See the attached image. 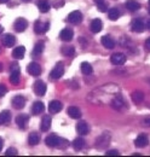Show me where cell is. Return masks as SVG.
Returning <instances> with one entry per match:
<instances>
[{
    "label": "cell",
    "instance_id": "obj_48",
    "mask_svg": "<svg viewBox=\"0 0 150 157\" xmlns=\"http://www.w3.org/2000/svg\"><path fill=\"white\" fill-rule=\"evenodd\" d=\"M1 70H2V64L0 63V71H1Z\"/></svg>",
    "mask_w": 150,
    "mask_h": 157
},
{
    "label": "cell",
    "instance_id": "obj_26",
    "mask_svg": "<svg viewBox=\"0 0 150 157\" xmlns=\"http://www.w3.org/2000/svg\"><path fill=\"white\" fill-rule=\"evenodd\" d=\"M11 121V114L9 110H4L0 113V124H7Z\"/></svg>",
    "mask_w": 150,
    "mask_h": 157
},
{
    "label": "cell",
    "instance_id": "obj_10",
    "mask_svg": "<svg viewBox=\"0 0 150 157\" xmlns=\"http://www.w3.org/2000/svg\"><path fill=\"white\" fill-rule=\"evenodd\" d=\"M148 144H149V138L147 137L145 134H139L138 137L136 138V140H134L136 147H139V149L148 146Z\"/></svg>",
    "mask_w": 150,
    "mask_h": 157
},
{
    "label": "cell",
    "instance_id": "obj_24",
    "mask_svg": "<svg viewBox=\"0 0 150 157\" xmlns=\"http://www.w3.org/2000/svg\"><path fill=\"white\" fill-rule=\"evenodd\" d=\"M67 113H68L69 117L75 118V120L81 117V111H80V109L76 108V106H69L68 110H67Z\"/></svg>",
    "mask_w": 150,
    "mask_h": 157
},
{
    "label": "cell",
    "instance_id": "obj_37",
    "mask_svg": "<svg viewBox=\"0 0 150 157\" xmlns=\"http://www.w3.org/2000/svg\"><path fill=\"white\" fill-rule=\"evenodd\" d=\"M17 150L15 149V147H9L7 150H6V152H5V156H17Z\"/></svg>",
    "mask_w": 150,
    "mask_h": 157
},
{
    "label": "cell",
    "instance_id": "obj_4",
    "mask_svg": "<svg viewBox=\"0 0 150 157\" xmlns=\"http://www.w3.org/2000/svg\"><path fill=\"white\" fill-rule=\"evenodd\" d=\"M34 92H35V94L39 96V97H42V96H45V93H46V90H47V87H46V83L44 82V81H41V80H38L34 82Z\"/></svg>",
    "mask_w": 150,
    "mask_h": 157
},
{
    "label": "cell",
    "instance_id": "obj_30",
    "mask_svg": "<svg viewBox=\"0 0 150 157\" xmlns=\"http://www.w3.org/2000/svg\"><path fill=\"white\" fill-rule=\"evenodd\" d=\"M44 48H45V44L42 41H39V42L35 44V46L33 48V55L34 56H40L44 52Z\"/></svg>",
    "mask_w": 150,
    "mask_h": 157
},
{
    "label": "cell",
    "instance_id": "obj_5",
    "mask_svg": "<svg viewBox=\"0 0 150 157\" xmlns=\"http://www.w3.org/2000/svg\"><path fill=\"white\" fill-rule=\"evenodd\" d=\"M68 22L72 24H80L82 22V13L80 11H73L68 15Z\"/></svg>",
    "mask_w": 150,
    "mask_h": 157
},
{
    "label": "cell",
    "instance_id": "obj_43",
    "mask_svg": "<svg viewBox=\"0 0 150 157\" xmlns=\"http://www.w3.org/2000/svg\"><path fill=\"white\" fill-rule=\"evenodd\" d=\"M2 146H4V140H2V138H0V151L2 150Z\"/></svg>",
    "mask_w": 150,
    "mask_h": 157
},
{
    "label": "cell",
    "instance_id": "obj_16",
    "mask_svg": "<svg viewBox=\"0 0 150 157\" xmlns=\"http://www.w3.org/2000/svg\"><path fill=\"white\" fill-rule=\"evenodd\" d=\"M51 123H52V120L50 115H45L42 120H41V123H40V129L42 132H47L50 128H51Z\"/></svg>",
    "mask_w": 150,
    "mask_h": 157
},
{
    "label": "cell",
    "instance_id": "obj_46",
    "mask_svg": "<svg viewBox=\"0 0 150 157\" xmlns=\"http://www.w3.org/2000/svg\"><path fill=\"white\" fill-rule=\"evenodd\" d=\"M147 27H148V29L150 30V20L148 21V23H147Z\"/></svg>",
    "mask_w": 150,
    "mask_h": 157
},
{
    "label": "cell",
    "instance_id": "obj_1",
    "mask_svg": "<svg viewBox=\"0 0 150 157\" xmlns=\"http://www.w3.org/2000/svg\"><path fill=\"white\" fill-rule=\"evenodd\" d=\"M110 140H112L110 133L109 132H104V133H102L99 137L97 138V140H96V147L97 149H105V147L109 146Z\"/></svg>",
    "mask_w": 150,
    "mask_h": 157
},
{
    "label": "cell",
    "instance_id": "obj_22",
    "mask_svg": "<svg viewBox=\"0 0 150 157\" xmlns=\"http://www.w3.org/2000/svg\"><path fill=\"white\" fill-rule=\"evenodd\" d=\"M112 106L116 110H122V108L125 106V101H124V99L121 98V96H116L115 98L112 99Z\"/></svg>",
    "mask_w": 150,
    "mask_h": 157
},
{
    "label": "cell",
    "instance_id": "obj_31",
    "mask_svg": "<svg viewBox=\"0 0 150 157\" xmlns=\"http://www.w3.org/2000/svg\"><path fill=\"white\" fill-rule=\"evenodd\" d=\"M39 141H40V137H39V134L35 133V132H32V133L29 134V137H28V143H29V145H32V146L38 145V144H39Z\"/></svg>",
    "mask_w": 150,
    "mask_h": 157
},
{
    "label": "cell",
    "instance_id": "obj_25",
    "mask_svg": "<svg viewBox=\"0 0 150 157\" xmlns=\"http://www.w3.org/2000/svg\"><path fill=\"white\" fill-rule=\"evenodd\" d=\"M26 53V47L24 46H18L12 51V57L15 59H22Z\"/></svg>",
    "mask_w": 150,
    "mask_h": 157
},
{
    "label": "cell",
    "instance_id": "obj_28",
    "mask_svg": "<svg viewBox=\"0 0 150 157\" xmlns=\"http://www.w3.org/2000/svg\"><path fill=\"white\" fill-rule=\"evenodd\" d=\"M126 7H127V10L134 12V11H138L140 9V4L137 2L136 0H127L126 1Z\"/></svg>",
    "mask_w": 150,
    "mask_h": 157
},
{
    "label": "cell",
    "instance_id": "obj_19",
    "mask_svg": "<svg viewBox=\"0 0 150 157\" xmlns=\"http://www.w3.org/2000/svg\"><path fill=\"white\" fill-rule=\"evenodd\" d=\"M102 28H103V23H102V21L98 20V18H96L91 22V24H90V30L92 32V33H99L101 30H102Z\"/></svg>",
    "mask_w": 150,
    "mask_h": 157
},
{
    "label": "cell",
    "instance_id": "obj_3",
    "mask_svg": "<svg viewBox=\"0 0 150 157\" xmlns=\"http://www.w3.org/2000/svg\"><path fill=\"white\" fill-rule=\"evenodd\" d=\"M50 29V23L49 22H41V21H37L35 24H34V32L41 35V34H45L47 30Z\"/></svg>",
    "mask_w": 150,
    "mask_h": 157
},
{
    "label": "cell",
    "instance_id": "obj_47",
    "mask_svg": "<svg viewBox=\"0 0 150 157\" xmlns=\"http://www.w3.org/2000/svg\"><path fill=\"white\" fill-rule=\"evenodd\" d=\"M23 2H29V1H32V0H22Z\"/></svg>",
    "mask_w": 150,
    "mask_h": 157
},
{
    "label": "cell",
    "instance_id": "obj_42",
    "mask_svg": "<svg viewBox=\"0 0 150 157\" xmlns=\"http://www.w3.org/2000/svg\"><path fill=\"white\" fill-rule=\"evenodd\" d=\"M142 124H143V126H145V127H150V118H145V120H143Z\"/></svg>",
    "mask_w": 150,
    "mask_h": 157
},
{
    "label": "cell",
    "instance_id": "obj_13",
    "mask_svg": "<svg viewBox=\"0 0 150 157\" xmlns=\"http://www.w3.org/2000/svg\"><path fill=\"white\" fill-rule=\"evenodd\" d=\"M16 42V38L12 35V34H4L2 38H1V44L5 46V47H12Z\"/></svg>",
    "mask_w": 150,
    "mask_h": 157
},
{
    "label": "cell",
    "instance_id": "obj_20",
    "mask_svg": "<svg viewBox=\"0 0 150 157\" xmlns=\"http://www.w3.org/2000/svg\"><path fill=\"white\" fill-rule=\"evenodd\" d=\"M28 121H29V117L27 116V115H18L17 117H16V123H17V126H18L19 128H22V129H24V128H27V126H28Z\"/></svg>",
    "mask_w": 150,
    "mask_h": 157
},
{
    "label": "cell",
    "instance_id": "obj_35",
    "mask_svg": "<svg viewBox=\"0 0 150 157\" xmlns=\"http://www.w3.org/2000/svg\"><path fill=\"white\" fill-rule=\"evenodd\" d=\"M10 81L14 85H17L19 82V70H14L10 74Z\"/></svg>",
    "mask_w": 150,
    "mask_h": 157
},
{
    "label": "cell",
    "instance_id": "obj_14",
    "mask_svg": "<svg viewBox=\"0 0 150 157\" xmlns=\"http://www.w3.org/2000/svg\"><path fill=\"white\" fill-rule=\"evenodd\" d=\"M110 62L115 65H121V64H124L126 62V56L124 53H119V52L114 53L110 57Z\"/></svg>",
    "mask_w": 150,
    "mask_h": 157
},
{
    "label": "cell",
    "instance_id": "obj_6",
    "mask_svg": "<svg viewBox=\"0 0 150 157\" xmlns=\"http://www.w3.org/2000/svg\"><path fill=\"white\" fill-rule=\"evenodd\" d=\"M61 139H62V138H59L58 136H56V134H50L49 137H46L45 143H46V145L50 146V147H58V146H59V143H61Z\"/></svg>",
    "mask_w": 150,
    "mask_h": 157
},
{
    "label": "cell",
    "instance_id": "obj_45",
    "mask_svg": "<svg viewBox=\"0 0 150 157\" xmlns=\"http://www.w3.org/2000/svg\"><path fill=\"white\" fill-rule=\"evenodd\" d=\"M9 2V0H0V4H6Z\"/></svg>",
    "mask_w": 150,
    "mask_h": 157
},
{
    "label": "cell",
    "instance_id": "obj_2",
    "mask_svg": "<svg viewBox=\"0 0 150 157\" xmlns=\"http://www.w3.org/2000/svg\"><path fill=\"white\" fill-rule=\"evenodd\" d=\"M63 75H64V65H63L62 62H58L55 65V68L51 70V73H50V78L58 80V78H62Z\"/></svg>",
    "mask_w": 150,
    "mask_h": 157
},
{
    "label": "cell",
    "instance_id": "obj_15",
    "mask_svg": "<svg viewBox=\"0 0 150 157\" xmlns=\"http://www.w3.org/2000/svg\"><path fill=\"white\" fill-rule=\"evenodd\" d=\"M73 36H74V32H73V29H70V28H64V29L61 32V34H59L61 40L67 41V42H68V41H72Z\"/></svg>",
    "mask_w": 150,
    "mask_h": 157
},
{
    "label": "cell",
    "instance_id": "obj_11",
    "mask_svg": "<svg viewBox=\"0 0 150 157\" xmlns=\"http://www.w3.org/2000/svg\"><path fill=\"white\" fill-rule=\"evenodd\" d=\"M145 29V25L142 20H133L131 23V30L134 33H143Z\"/></svg>",
    "mask_w": 150,
    "mask_h": 157
},
{
    "label": "cell",
    "instance_id": "obj_9",
    "mask_svg": "<svg viewBox=\"0 0 150 157\" xmlns=\"http://www.w3.org/2000/svg\"><path fill=\"white\" fill-rule=\"evenodd\" d=\"M27 27H28V22L27 20H24V18H17V20L15 21V23H14V28H15V30L17 32V33H22V32H24L26 29H27Z\"/></svg>",
    "mask_w": 150,
    "mask_h": 157
},
{
    "label": "cell",
    "instance_id": "obj_33",
    "mask_svg": "<svg viewBox=\"0 0 150 157\" xmlns=\"http://www.w3.org/2000/svg\"><path fill=\"white\" fill-rule=\"evenodd\" d=\"M61 51H62V53H63L64 56H67V57H72V56H74V53H75V48L73 46H63Z\"/></svg>",
    "mask_w": 150,
    "mask_h": 157
},
{
    "label": "cell",
    "instance_id": "obj_32",
    "mask_svg": "<svg viewBox=\"0 0 150 157\" xmlns=\"http://www.w3.org/2000/svg\"><path fill=\"white\" fill-rule=\"evenodd\" d=\"M84 146H85V140L82 138H76L74 141H73V147H74V150H76V151L82 150Z\"/></svg>",
    "mask_w": 150,
    "mask_h": 157
},
{
    "label": "cell",
    "instance_id": "obj_12",
    "mask_svg": "<svg viewBox=\"0 0 150 157\" xmlns=\"http://www.w3.org/2000/svg\"><path fill=\"white\" fill-rule=\"evenodd\" d=\"M11 103H12V106H14L15 109L21 110V109H23L24 105H26V98H24L23 96H15V97L12 98V100H11Z\"/></svg>",
    "mask_w": 150,
    "mask_h": 157
},
{
    "label": "cell",
    "instance_id": "obj_7",
    "mask_svg": "<svg viewBox=\"0 0 150 157\" xmlns=\"http://www.w3.org/2000/svg\"><path fill=\"white\" fill-rule=\"evenodd\" d=\"M27 71H28L32 76H39V75L41 74V67H40L38 63H35V62H32V63L28 64Z\"/></svg>",
    "mask_w": 150,
    "mask_h": 157
},
{
    "label": "cell",
    "instance_id": "obj_21",
    "mask_svg": "<svg viewBox=\"0 0 150 157\" xmlns=\"http://www.w3.org/2000/svg\"><path fill=\"white\" fill-rule=\"evenodd\" d=\"M38 9H39L40 12L46 13V12L50 11L51 5H50V2H49L47 0H39V1H38Z\"/></svg>",
    "mask_w": 150,
    "mask_h": 157
},
{
    "label": "cell",
    "instance_id": "obj_50",
    "mask_svg": "<svg viewBox=\"0 0 150 157\" xmlns=\"http://www.w3.org/2000/svg\"><path fill=\"white\" fill-rule=\"evenodd\" d=\"M149 13H150V10H149Z\"/></svg>",
    "mask_w": 150,
    "mask_h": 157
},
{
    "label": "cell",
    "instance_id": "obj_39",
    "mask_svg": "<svg viewBox=\"0 0 150 157\" xmlns=\"http://www.w3.org/2000/svg\"><path fill=\"white\" fill-rule=\"evenodd\" d=\"M107 156H117L119 155V151L117 150H109L108 152H105Z\"/></svg>",
    "mask_w": 150,
    "mask_h": 157
},
{
    "label": "cell",
    "instance_id": "obj_36",
    "mask_svg": "<svg viewBox=\"0 0 150 157\" xmlns=\"http://www.w3.org/2000/svg\"><path fill=\"white\" fill-rule=\"evenodd\" d=\"M94 2L97 4V7H98V10L101 11V12H107L108 11V6H107V4H105V1L104 0H94Z\"/></svg>",
    "mask_w": 150,
    "mask_h": 157
},
{
    "label": "cell",
    "instance_id": "obj_17",
    "mask_svg": "<svg viewBox=\"0 0 150 157\" xmlns=\"http://www.w3.org/2000/svg\"><path fill=\"white\" fill-rule=\"evenodd\" d=\"M62 108H63V104H62L59 100H52V101H50V104H49V111H50L51 114H57V113H59V111L62 110Z\"/></svg>",
    "mask_w": 150,
    "mask_h": 157
},
{
    "label": "cell",
    "instance_id": "obj_34",
    "mask_svg": "<svg viewBox=\"0 0 150 157\" xmlns=\"http://www.w3.org/2000/svg\"><path fill=\"white\" fill-rule=\"evenodd\" d=\"M108 17H109V20L112 21H117L119 20V17H120V12H119V10L117 9H110L109 11H108Z\"/></svg>",
    "mask_w": 150,
    "mask_h": 157
},
{
    "label": "cell",
    "instance_id": "obj_29",
    "mask_svg": "<svg viewBox=\"0 0 150 157\" xmlns=\"http://www.w3.org/2000/svg\"><path fill=\"white\" fill-rule=\"evenodd\" d=\"M80 69H81V71H82V74H84V75H91V74H92V71H93V69H92L91 64H90V63H87V62H82V63H81V65H80Z\"/></svg>",
    "mask_w": 150,
    "mask_h": 157
},
{
    "label": "cell",
    "instance_id": "obj_8",
    "mask_svg": "<svg viewBox=\"0 0 150 157\" xmlns=\"http://www.w3.org/2000/svg\"><path fill=\"white\" fill-rule=\"evenodd\" d=\"M76 132H77L80 136H86V134H89V132H90L89 123L85 122V121H79V122L76 123Z\"/></svg>",
    "mask_w": 150,
    "mask_h": 157
},
{
    "label": "cell",
    "instance_id": "obj_18",
    "mask_svg": "<svg viewBox=\"0 0 150 157\" xmlns=\"http://www.w3.org/2000/svg\"><path fill=\"white\" fill-rule=\"evenodd\" d=\"M101 42H102V45H103L105 48H108V50H112V48L115 47V41L112 40V38L110 35H104V36H102Z\"/></svg>",
    "mask_w": 150,
    "mask_h": 157
},
{
    "label": "cell",
    "instance_id": "obj_40",
    "mask_svg": "<svg viewBox=\"0 0 150 157\" xmlns=\"http://www.w3.org/2000/svg\"><path fill=\"white\" fill-rule=\"evenodd\" d=\"M14 70H19V65H18V63H12L11 64V67H10V71H14Z\"/></svg>",
    "mask_w": 150,
    "mask_h": 157
},
{
    "label": "cell",
    "instance_id": "obj_44",
    "mask_svg": "<svg viewBox=\"0 0 150 157\" xmlns=\"http://www.w3.org/2000/svg\"><path fill=\"white\" fill-rule=\"evenodd\" d=\"M2 32H4V27H2L1 24H0V35L2 34Z\"/></svg>",
    "mask_w": 150,
    "mask_h": 157
},
{
    "label": "cell",
    "instance_id": "obj_38",
    "mask_svg": "<svg viewBox=\"0 0 150 157\" xmlns=\"http://www.w3.org/2000/svg\"><path fill=\"white\" fill-rule=\"evenodd\" d=\"M7 93V88L4 85H0V98H2Z\"/></svg>",
    "mask_w": 150,
    "mask_h": 157
},
{
    "label": "cell",
    "instance_id": "obj_27",
    "mask_svg": "<svg viewBox=\"0 0 150 157\" xmlns=\"http://www.w3.org/2000/svg\"><path fill=\"white\" fill-rule=\"evenodd\" d=\"M131 98L136 104H139L144 100V93L142 91H134L133 93H131Z\"/></svg>",
    "mask_w": 150,
    "mask_h": 157
},
{
    "label": "cell",
    "instance_id": "obj_41",
    "mask_svg": "<svg viewBox=\"0 0 150 157\" xmlns=\"http://www.w3.org/2000/svg\"><path fill=\"white\" fill-rule=\"evenodd\" d=\"M144 46H145V50H147L148 52H150V38L149 39H147L145 44H144Z\"/></svg>",
    "mask_w": 150,
    "mask_h": 157
},
{
    "label": "cell",
    "instance_id": "obj_23",
    "mask_svg": "<svg viewBox=\"0 0 150 157\" xmlns=\"http://www.w3.org/2000/svg\"><path fill=\"white\" fill-rule=\"evenodd\" d=\"M44 110H45V105H44L42 101H35L32 106L33 115H40L41 113H44Z\"/></svg>",
    "mask_w": 150,
    "mask_h": 157
},
{
    "label": "cell",
    "instance_id": "obj_49",
    "mask_svg": "<svg viewBox=\"0 0 150 157\" xmlns=\"http://www.w3.org/2000/svg\"><path fill=\"white\" fill-rule=\"evenodd\" d=\"M149 6H150V0H149Z\"/></svg>",
    "mask_w": 150,
    "mask_h": 157
}]
</instances>
